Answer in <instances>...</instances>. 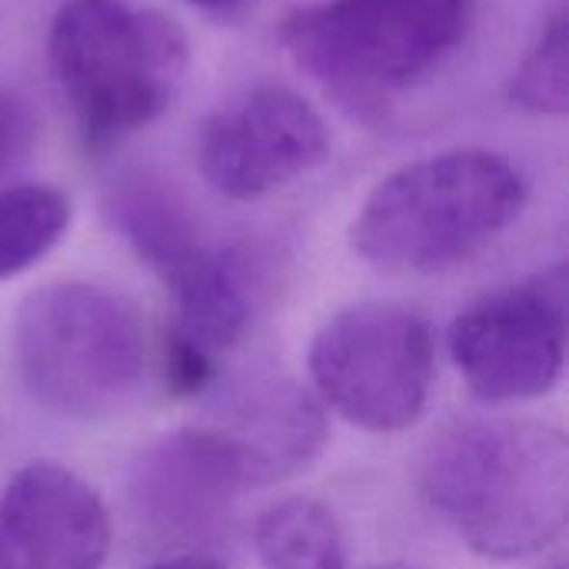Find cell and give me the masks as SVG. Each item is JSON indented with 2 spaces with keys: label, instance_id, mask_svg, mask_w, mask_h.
<instances>
[{
  "label": "cell",
  "instance_id": "277c9868",
  "mask_svg": "<svg viewBox=\"0 0 569 569\" xmlns=\"http://www.w3.org/2000/svg\"><path fill=\"white\" fill-rule=\"evenodd\" d=\"M47 60L87 150H110L160 120L190 70L183 27L127 0H63L50 20Z\"/></svg>",
  "mask_w": 569,
  "mask_h": 569
},
{
  "label": "cell",
  "instance_id": "e0dca14e",
  "mask_svg": "<svg viewBox=\"0 0 569 569\" xmlns=\"http://www.w3.org/2000/svg\"><path fill=\"white\" fill-rule=\"evenodd\" d=\"M187 3H193L197 10L213 13V17H240L253 0H187Z\"/></svg>",
  "mask_w": 569,
  "mask_h": 569
},
{
  "label": "cell",
  "instance_id": "ba28073f",
  "mask_svg": "<svg viewBox=\"0 0 569 569\" xmlns=\"http://www.w3.org/2000/svg\"><path fill=\"white\" fill-rule=\"evenodd\" d=\"M447 343L463 383L487 403L550 393L567 367L563 270L483 293L450 323Z\"/></svg>",
  "mask_w": 569,
  "mask_h": 569
},
{
  "label": "cell",
  "instance_id": "8992f818",
  "mask_svg": "<svg viewBox=\"0 0 569 569\" xmlns=\"http://www.w3.org/2000/svg\"><path fill=\"white\" fill-rule=\"evenodd\" d=\"M13 353L40 407L63 417H103L120 410L143 380L147 323L120 290L60 280L20 303Z\"/></svg>",
  "mask_w": 569,
  "mask_h": 569
},
{
  "label": "cell",
  "instance_id": "8fae6325",
  "mask_svg": "<svg viewBox=\"0 0 569 569\" xmlns=\"http://www.w3.org/2000/svg\"><path fill=\"white\" fill-rule=\"evenodd\" d=\"M110 513L73 470L37 460L0 490V569H100Z\"/></svg>",
  "mask_w": 569,
  "mask_h": 569
},
{
  "label": "cell",
  "instance_id": "ac0fdd59",
  "mask_svg": "<svg viewBox=\"0 0 569 569\" xmlns=\"http://www.w3.org/2000/svg\"><path fill=\"white\" fill-rule=\"evenodd\" d=\"M150 569H223L220 563H213V560H207V557H200V553H180V557H170V560H163V563H157V567Z\"/></svg>",
  "mask_w": 569,
  "mask_h": 569
},
{
  "label": "cell",
  "instance_id": "4fadbf2b",
  "mask_svg": "<svg viewBox=\"0 0 569 569\" xmlns=\"http://www.w3.org/2000/svg\"><path fill=\"white\" fill-rule=\"evenodd\" d=\"M253 550L263 569H343L337 517L307 497L273 503L253 523Z\"/></svg>",
  "mask_w": 569,
  "mask_h": 569
},
{
  "label": "cell",
  "instance_id": "7c38bea8",
  "mask_svg": "<svg viewBox=\"0 0 569 569\" xmlns=\"http://www.w3.org/2000/svg\"><path fill=\"white\" fill-rule=\"evenodd\" d=\"M210 430L233 453L247 490L303 473L327 447L323 403L297 380L277 373L237 383Z\"/></svg>",
  "mask_w": 569,
  "mask_h": 569
},
{
  "label": "cell",
  "instance_id": "30bf717a",
  "mask_svg": "<svg viewBox=\"0 0 569 569\" xmlns=\"http://www.w3.org/2000/svg\"><path fill=\"white\" fill-rule=\"evenodd\" d=\"M247 490L227 443L210 427H187L150 443L130 470L137 523L160 543H213Z\"/></svg>",
  "mask_w": 569,
  "mask_h": 569
},
{
  "label": "cell",
  "instance_id": "9c48e42d",
  "mask_svg": "<svg viewBox=\"0 0 569 569\" xmlns=\"http://www.w3.org/2000/svg\"><path fill=\"white\" fill-rule=\"evenodd\" d=\"M330 157V130L317 107L283 87L257 83L203 117L197 167L227 200H260L307 177Z\"/></svg>",
  "mask_w": 569,
  "mask_h": 569
},
{
  "label": "cell",
  "instance_id": "6da1fadb",
  "mask_svg": "<svg viewBox=\"0 0 569 569\" xmlns=\"http://www.w3.org/2000/svg\"><path fill=\"white\" fill-rule=\"evenodd\" d=\"M430 510L480 557L527 560L569 520V443L540 420H470L440 433L420 467Z\"/></svg>",
  "mask_w": 569,
  "mask_h": 569
},
{
  "label": "cell",
  "instance_id": "52a82bcc",
  "mask_svg": "<svg viewBox=\"0 0 569 569\" xmlns=\"http://www.w3.org/2000/svg\"><path fill=\"white\" fill-rule=\"evenodd\" d=\"M317 400L370 433L410 430L430 403L433 333L400 303H353L333 313L307 353Z\"/></svg>",
  "mask_w": 569,
  "mask_h": 569
},
{
  "label": "cell",
  "instance_id": "7a4b0ae2",
  "mask_svg": "<svg viewBox=\"0 0 569 569\" xmlns=\"http://www.w3.org/2000/svg\"><path fill=\"white\" fill-rule=\"evenodd\" d=\"M107 217L167 290V387L180 397L207 393L220 383L223 360L243 340L253 310L237 253L210 243L190 207L147 173L120 177L110 187Z\"/></svg>",
  "mask_w": 569,
  "mask_h": 569
},
{
  "label": "cell",
  "instance_id": "ffe728a7",
  "mask_svg": "<svg viewBox=\"0 0 569 569\" xmlns=\"http://www.w3.org/2000/svg\"><path fill=\"white\" fill-rule=\"evenodd\" d=\"M557 569H560V567H557Z\"/></svg>",
  "mask_w": 569,
  "mask_h": 569
},
{
  "label": "cell",
  "instance_id": "2e32d148",
  "mask_svg": "<svg viewBox=\"0 0 569 569\" xmlns=\"http://www.w3.org/2000/svg\"><path fill=\"white\" fill-rule=\"evenodd\" d=\"M37 137H40V120L30 100L10 87H0V180L30 157Z\"/></svg>",
  "mask_w": 569,
  "mask_h": 569
},
{
  "label": "cell",
  "instance_id": "3957f363",
  "mask_svg": "<svg viewBox=\"0 0 569 569\" xmlns=\"http://www.w3.org/2000/svg\"><path fill=\"white\" fill-rule=\"evenodd\" d=\"M527 177L503 153L457 147L387 173L350 223V247L387 273H440L490 247L527 207Z\"/></svg>",
  "mask_w": 569,
  "mask_h": 569
},
{
  "label": "cell",
  "instance_id": "9a60e30c",
  "mask_svg": "<svg viewBox=\"0 0 569 569\" xmlns=\"http://www.w3.org/2000/svg\"><path fill=\"white\" fill-rule=\"evenodd\" d=\"M507 97L517 110L537 117H567L569 110V53L567 13L557 10L540 30L530 53L510 77Z\"/></svg>",
  "mask_w": 569,
  "mask_h": 569
},
{
  "label": "cell",
  "instance_id": "5b68a950",
  "mask_svg": "<svg viewBox=\"0 0 569 569\" xmlns=\"http://www.w3.org/2000/svg\"><path fill=\"white\" fill-rule=\"evenodd\" d=\"M473 20L477 0H323L293 10L280 43L330 93L373 107L440 70Z\"/></svg>",
  "mask_w": 569,
  "mask_h": 569
},
{
  "label": "cell",
  "instance_id": "5bb4252c",
  "mask_svg": "<svg viewBox=\"0 0 569 569\" xmlns=\"http://www.w3.org/2000/svg\"><path fill=\"white\" fill-rule=\"evenodd\" d=\"M73 203L47 183L0 187V283L40 263L70 230Z\"/></svg>",
  "mask_w": 569,
  "mask_h": 569
},
{
  "label": "cell",
  "instance_id": "d6986e66",
  "mask_svg": "<svg viewBox=\"0 0 569 569\" xmlns=\"http://www.w3.org/2000/svg\"><path fill=\"white\" fill-rule=\"evenodd\" d=\"M377 569H413V567H377Z\"/></svg>",
  "mask_w": 569,
  "mask_h": 569
}]
</instances>
